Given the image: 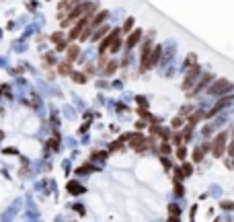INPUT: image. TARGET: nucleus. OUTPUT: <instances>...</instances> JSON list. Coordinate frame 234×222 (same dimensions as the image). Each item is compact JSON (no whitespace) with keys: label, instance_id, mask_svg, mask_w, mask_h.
<instances>
[{"label":"nucleus","instance_id":"nucleus-1","mask_svg":"<svg viewBox=\"0 0 234 222\" xmlns=\"http://www.w3.org/2000/svg\"><path fill=\"white\" fill-rule=\"evenodd\" d=\"M224 140H226V134L218 136V140H216V146H214V154L216 156H220V152L224 150Z\"/></svg>","mask_w":234,"mask_h":222},{"label":"nucleus","instance_id":"nucleus-2","mask_svg":"<svg viewBox=\"0 0 234 222\" xmlns=\"http://www.w3.org/2000/svg\"><path fill=\"white\" fill-rule=\"evenodd\" d=\"M224 89H230V82H226V80H222V82H216V86L210 91V93H220V91H224Z\"/></svg>","mask_w":234,"mask_h":222},{"label":"nucleus","instance_id":"nucleus-3","mask_svg":"<svg viewBox=\"0 0 234 222\" xmlns=\"http://www.w3.org/2000/svg\"><path fill=\"white\" fill-rule=\"evenodd\" d=\"M115 37H117V31H113V33H111V35H109L107 39L103 41V43H101V54H103V52H105V49H107V47H109V43H111V41H113V39H115Z\"/></svg>","mask_w":234,"mask_h":222},{"label":"nucleus","instance_id":"nucleus-4","mask_svg":"<svg viewBox=\"0 0 234 222\" xmlns=\"http://www.w3.org/2000/svg\"><path fill=\"white\" fill-rule=\"evenodd\" d=\"M105 19H107V12H101L99 17H95V19H93V25H90V29H93V27H99V25H101Z\"/></svg>","mask_w":234,"mask_h":222},{"label":"nucleus","instance_id":"nucleus-5","mask_svg":"<svg viewBox=\"0 0 234 222\" xmlns=\"http://www.w3.org/2000/svg\"><path fill=\"white\" fill-rule=\"evenodd\" d=\"M138 39H140V31H136L134 35H129V39H127V47H134V45L138 43Z\"/></svg>","mask_w":234,"mask_h":222},{"label":"nucleus","instance_id":"nucleus-6","mask_svg":"<svg viewBox=\"0 0 234 222\" xmlns=\"http://www.w3.org/2000/svg\"><path fill=\"white\" fill-rule=\"evenodd\" d=\"M76 56H78V45H72V47L68 49V60L72 62V60L76 58Z\"/></svg>","mask_w":234,"mask_h":222},{"label":"nucleus","instance_id":"nucleus-7","mask_svg":"<svg viewBox=\"0 0 234 222\" xmlns=\"http://www.w3.org/2000/svg\"><path fill=\"white\" fill-rule=\"evenodd\" d=\"M70 64H72V62H70V60H68V62H66V64H60V74H70Z\"/></svg>","mask_w":234,"mask_h":222},{"label":"nucleus","instance_id":"nucleus-8","mask_svg":"<svg viewBox=\"0 0 234 222\" xmlns=\"http://www.w3.org/2000/svg\"><path fill=\"white\" fill-rule=\"evenodd\" d=\"M201 156H203V150H201V148H197V150L193 152V160H195V163H199Z\"/></svg>","mask_w":234,"mask_h":222},{"label":"nucleus","instance_id":"nucleus-9","mask_svg":"<svg viewBox=\"0 0 234 222\" xmlns=\"http://www.w3.org/2000/svg\"><path fill=\"white\" fill-rule=\"evenodd\" d=\"M72 78L76 80V82H84V80H86V78H84V74H80V72H74Z\"/></svg>","mask_w":234,"mask_h":222},{"label":"nucleus","instance_id":"nucleus-10","mask_svg":"<svg viewBox=\"0 0 234 222\" xmlns=\"http://www.w3.org/2000/svg\"><path fill=\"white\" fill-rule=\"evenodd\" d=\"M68 189L70 191H82V187H78L76 183H68Z\"/></svg>","mask_w":234,"mask_h":222},{"label":"nucleus","instance_id":"nucleus-11","mask_svg":"<svg viewBox=\"0 0 234 222\" xmlns=\"http://www.w3.org/2000/svg\"><path fill=\"white\" fill-rule=\"evenodd\" d=\"M66 47H68V43H66V41H60V43L56 45V49H58V52H64Z\"/></svg>","mask_w":234,"mask_h":222},{"label":"nucleus","instance_id":"nucleus-12","mask_svg":"<svg viewBox=\"0 0 234 222\" xmlns=\"http://www.w3.org/2000/svg\"><path fill=\"white\" fill-rule=\"evenodd\" d=\"M132 23H134L132 19H127V21H125V25H123V31H129V27H132Z\"/></svg>","mask_w":234,"mask_h":222},{"label":"nucleus","instance_id":"nucleus-13","mask_svg":"<svg viewBox=\"0 0 234 222\" xmlns=\"http://www.w3.org/2000/svg\"><path fill=\"white\" fill-rule=\"evenodd\" d=\"M60 37H62V33L58 31V33H54V35H51V41H60Z\"/></svg>","mask_w":234,"mask_h":222},{"label":"nucleus","instance_id":"nucleus-14","mask_svg":"<svg viewBox=\"0 0 234 222\" xmlns=\"http://www.w3.org/2000/svg\"><path fill=\"white\" fill-rule=\"evenodd\" d=\"M113 70H115V64H113V62H111V64H109V68H107V72H105V74H111Z\"/></svg>","mask_w":234,"mask_h":222},{"label":"nucleus","instance_id":"nucleus-15","mask_svg":"<svg viewBox=\"0 0 234 222\" xmlns=\"http://www.w3.org/2000/svg\"><path fill=\"white\" fill-rule=\"evenodd\" d=\"M230 154H234V142H232V146H230Z\"/></svg>","mask_w":234,"mask_h":222}]
</instances>
